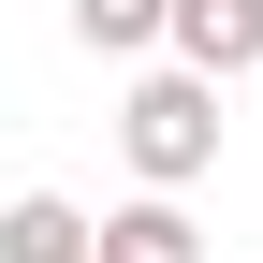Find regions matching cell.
Returning a JSON list of instances; mask_svg holds the SVG:
<instances>
[{"label":"cell","mask_w":263,"mask_h":263,"mask_svg":"<svg viewBox=\"0 0 263 263\" xmlns=\"http://www.w3.org/2000/svg\"><path fill=\"white\" fill-rule=\"evenodd\" d=\"M117 146H132V176H146V190H190V176L219 161V73H190V59H176V73H146V88L117 103Z\"/></svg>","instance_id":"1"},{"label":"cell","mask_w":263,"mask_h":263,"mask_svg":"<svg viewBox=\"0 0 263 263\" xmlns=\"http://www.w3.org/2000/svg\"><path fill=\"white\" fill-rule=\"evenodd\" d=\"M161 44L190 59V73H263V0H176V29H161Z\"/></svg>","instance_id":"2"},{"label":"cell","mask_w":263,"mask_h":263,"mask_svg":"<svg viewBox=\"0 0 263 263\" xmlns=\"http://www.w3.org/2000/svg\"><path fill=\"white\" fill-rule=\"evenodd\" d=\"M0 263H103V219L73 190H15L0 205Z\"/></svg>","instance_id":"3"},{"label":"cell","mask_w":263,"mask_h":263,"mask_svg":"<svg viewBox=\"0 0 263 263\" xmlns=\"http://www.w3.org/2000/svg\"><path fill=\"white\" fill-rule=\"evenodd\" d=\"M103 263H205V234H190L176 190H146V205H117V219H103Z\"/></svg>","instance_id":"4"},{"label":"cell","mask_w":263,"mask_h":263,"mask_svg":"<svg viewBox=\"0 0 263 263\" xmlns=\"http://www.w3.org/2000/svg\"><path fill=\"white\" fill-rule=\"evenodd\" d=\"M161 29H176V0H73V44H103V59H146Z\"/></svg>","instance_id":"5"}]
</instances>
